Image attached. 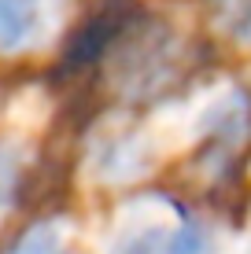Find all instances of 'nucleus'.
Masks as SVG:
<instances>
[{
    "label": "nucleus",
    "mask_w": 251,
    "mask_h": 254,
    "mask_svg": "<svg viewBox=\"0 0 251 254\" xmlns=\"http://www.w3.org/2000/svg\"><path fill=\"white\" fill-rule=\"evenodd\" d=\"M67 0H0V52L45 45L63 22Z\"/></svg>",
    "instance_id": "f257e3e1"
},
{
    "label": "nucleus",
    "mask_w": 251,
    "mask_h": 254,
    "mask_svg": "<svg viewBox=\"0 0 251 254\" xmlns=\"http://www.w3.org/2000/svg\"><path fill=\"white\" fill-rule=\"evenodd\" d=\"M7 254H67L63 229L52 225V221H41V225H33V229H26L19 236V243Z\"/></svg>",
    "instance_id": "f03ea898"
},
{
    "label": "nucleus",
    "mask_w": 251,
    "mask_h": 254,
    "mask_svg": "<svg viewBox=\"0 0 251 254\" xmlns=\"http://www.w3.org/2000/svg\"><path fill=\"white\" fill-rule=\"evenodd\" d=\"M218 19L237 37H251V0H218Z\"/></svg>",
    "instance_id": "7ed1b4c3"
},
{
    "label": "nucleus",
    "mask_w": 251,
    "mask_h": 254,
    "mask_svg": "<svg viewBox=\"0 0 251 254\" xmlns=\"http://www.w3.org/2000/svg\"><path fill=\"white\" fill-rule=\"evenodd\" d=\"M167 247H170V240L163 229H144V232L129 236L115 254H167Z\"/></svg>",
    "instance_id": "20e7f679"
}]
</instances>
